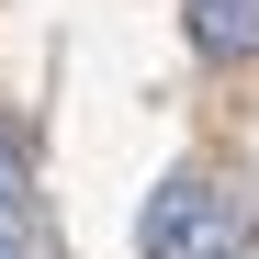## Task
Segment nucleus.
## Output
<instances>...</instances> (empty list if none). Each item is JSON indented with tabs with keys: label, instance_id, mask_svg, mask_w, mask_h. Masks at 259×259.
Wrapping results in <instances>:
<instances>
[{
	"label": "nucleus",
	"instance_id": "nucleus-1",
	"mask_svg": "<svg viewBox=\"0 0 259 259\" xmlns=\"http://www.w3.org/2000/svg\"><path fill=\"white\" fill-rule=\"evenodd\" d=\"M147 259H248V214L203 181V169H181V181L147 192Z\"/></svg>",
	"mask_w": 259,
	"mask_h": 259
},
{
	"label": "nucleus",
	"instance_id": "nucleus-2",
	"mask_svg": "<svg viewBox=\"0 0 259 259\" xmlns=\"http://www.w3.org/2000/svg\"><path fill=\"white\" fill-rule=\"evenodd\" d=\"M192 46L203 57H259V0H192Z\"/></svg>",
	"mask_w": 259,
	"mask_h": 259
},
{
	"label": "nucleus",
	"instance_id": "nucleus-3",
	"mask_svg": "<svg viewBox=\"0 0 259 259\" xmlns=\"http://www.w3.org/2000/svg\"><path fill=\"white\" fill-rule=\"evenodd\" d=\"M0 259H34V248H23V237H0Z\"/></svg>",
	"mask_w": 259,
	"mask_h": 259
}]
</instances>
